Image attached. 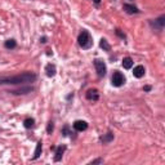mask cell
<instances>
[{
  "label": "cell",
  "instance_id": "1",
  "mask_svg": "<svg viewBox=\"0 0 165 165\" xmlns=\"http://www.w3.org/2000/svg\"><path fill=\"white\" fill-rule=\"evenodd\" d=\"M36 79H38L36 74L26 71L14 76H0V85H23V84L34 83Z\"/></svg>",
  "mask_w": 165,
  "mask_h": 165
},
{
  "label": "cell",
  "instance_id": "2",
  "mask_svg": "<svg viewBox=\"0 0 165 165\" xmlns=\"http://www.w3.org/2000/svg\"><path fill=\"white\" fill-rule=\"evenodd\" d=\"M77 43H79V45L81 46L83 49L86 51V49H90L93 46V38L86 30H83L81 32H80L79 38H77Z\"/></svg>",
  "mask_w": 165,
  "mask_h": 165
},
{
  "label": "cell",
  "instance_id": "3",
  "mask_svg": "<svg viewBox=\"0 0 165 165\" xmlns=\"http://www.w3.org/2000/svg\"><path fill=\"white\" fill-rule=\"evenodd\" d=\"M150 25H151V27H152L154 30L161 31V30L164 29V26H165V15L161 14L159 18H156V20L150 21Z\"/></svg>",
  "mask_w": 165,
  "mask_h": 165
},
{
  "label": "cell",
  "instance_id": "4",
  "mask_svg": "<svg viewBox=\"0 0 165 165\" xmlns=\"http://www.w3.org/2000/svg\"><path fill=\"white\" fill-rule=\"evenodd\" d=\"M94 67L95 71H97V75L99 77H103L107 72V67H106V63L102 60H95L94 61Z\"/></svg>",
  "mask_w": 165,
  "mask_h": 165
},
{
  "label": "cell",
  "instance_id": "5",
  "mask_svg": "<svg viewBox=\"0 0 165 165\" xmlns=\"http://www.w3.org/2000/svg\"><path fill=\"white\" fill-rule=\"evenodd\" d=\"M111 81H112L114 86H117V88H119V86H121L124 83H125V76H124L121 72H119V71H115Z\"/></svg>",
  "mask_w": 165,
  "mask_h": 165
},
{
  "label": "cell",
  "instance_id": "6",
  "mask_svg": "<svg viewBox=\"0 0 165 165\" xmlns=\"http://www.w3.org/2000/svg\"><path fill=\"white\" fill-rule=\"evenodd\" d=\"M66 145H61L58 147H54L55 150V154H54V161H61L62 160V156H63L65 151H66Z\"/></svg>",
  "mask_w": 165,
  "mask_h": 165
},
{
  "label": "cell",
  "instance_id": "7",
  "mask_svg": "<svg viewBox=\"0 0 165 165\" xmlns=\"http://www.w3.org/2000/svg\"><path fill=\"white\" fill-rule=\"evenodd\" d=\"M74 129H75L76 132H84V130L88 129V123L84 120H76L75 123H74Z\"/></svg>",
  "mask_w": 165,
  "mask_h": 165
},
{
  "label": "cell",
  "instance_id": "8",
  "mask_svg": "<svg viewBox=\"0 0 165 165\" xmlns=\"http://www.w3.org/2000/svg\"><path fill=\"white\" fill-rule=\"evenodd\" d=\"M146 74V70L145 67L142 66V65H138V66L134 67V70H133V75H134V77H137V79H141V77L145 76Z\"/></svg>",
  "mask_w": 165,
  "mask_h": 165
},
{
  "label": "cell",
  "instance_id": "9",
  "mask_svg": "<svg viewBox=\"0 0 165 165\" xmlns=\"http://www.w3.org/2000/svg\"><path fill=\"white\" fill-rule=\"evenodd\" d=\"M85 95L86 99H89V101H98L99 99V93L97 89H89Z\"/></svg>",
  "mask_w": 165,
  "mask_h": 165
},
{
  "label": "cell",
  "instance_id": "10",
  "mask_svg": "<svg viewBox=\"0 0 165 165\" xmlns=\"http://www.w3.org/2000/svg\"><path fill=\"white\" fill-rule=\"evenodd\" d=\"M45 74H46V76L48 77H53L57 74V67H55V65H53V63H48L45 66Z\"/></svg>",
  "mask_w": 165,
  "mask_h": 165
},
{
  "label": "cell",
  "instance_id": "11",
  "mask_svg": "<svg viewBox=\"0 0 165 165\" xmlns=\"http://www.w3.org/2000/svg\"><path fill=\"white\" fill-rule=\"evenodd\" d=\"M123 9L128 14H137V13H139L138 8H137L136 5H133V4H124Z\"/></svg>",
  "mask_w": 165,
  "mask_h": 165
},
{
  "label": "cell",
  "instance_id": "12",
  "mask_svg": "<svg viewBox=\"0 0 165 165\" xmlns=\"http://www.w3.org/2000/svg\"><path fill=\"white\" fill-rule=\"evenodd\" d=\"M32 90H34L32 86H27V88H21V89L12 90L11 93H13V94H27V93H31Z\"/></svg>",
  "mask_w": 165,
  "mask_h": 165
},
{
  "label": "cell",
  "instance_id": "13",
  "mask_svg": "<svg viewBox=\"0 0 165 165\" xmlns=\"http://www.w3.org/2000/svg\"><path fill=\"white\" fill-rule=\"evenodd\" d=\"M112 139H114V134L111 132H107L103 137H101V139H99V141L103 143V145H106V143H110Z\"/></svg>",
  "mask_w": 165,
  "mask_h": 165
},
{
  "label": "cell",
  "instance_id": "14",
  "mask_svg": "<svg viewBox=\"0 0 165 165\" xmlns=\"http://www.w3.org/2000/svg\"><path fill=\"white\" fill-rule=\"evenodd\" d=\"M133 63H134V62H133V60H132L130 57H125V58L123 60V67L126 68V70L132 68V67H133Z\"/></svg>",
  "mask_w": 165,
  "mask_h": 165
},
{
  "label": "cell",
  "instance_id": "15",
  "mask_svg": "<svg viewBox=\"0 0 165 165\" xmlns=\"http://www.w3.org/2000/svg\"><path fill=\"white\" fill-rule=\"evenodd\" d=\"M41 150H43V143L41 141H39L38 142V145H36V148H35V152H34V160H36L39 156H40V154H41Z\"/></svg>",
  "mask_w": 165,
  "mask_h": 165
},
{
  "label": "cell",
  "instance_id": "16",
  "mask_svg": "<svg viewBox=\"0 0 165 165\" xmlns=\"http://www.w3.org/2000/svg\"><path fill=\"white\" fill-rule=\"evenodd\" d=\"M23 125L26 129H31V128H34V125H35V120H34L32 117H27V119L23 121Z\"/></svg>",
  "mask_w": 165,
  "mask_h": 165
},
{
  "label": "cell",
  "instance_id": "17",
  "mask_svg": "<svg viewBox=\"0 0 165 165\" xmlns=\"http://www.w3.org/2000/svg\"><path fill=\"white\" fill-rule=\"evenodd\" d=\"M99 46H101L103 51H106V52H110L111 51V46H110V44L107 43V40L106 39H102L101 40V43H99Z\"/></svg>",
  "mask_w": 165,
  "mask_h": 165
},
{
  "label": "cell",
  "instance_id": "18",
  "mask_svg": "<svg viewBox=\"0 0 165 165\" xmlns=\"http://www.w3.org/2000/svg\"><path fill=\"white\" fill-rule=\"evenodd\" d=\"M4 46L7 49H14L15 46H17V43H15V40L11 39V40H7V41L4 43Z\"/></svg>",
  "mask_w": 165,
  "mask_h": 165
},
{
  "label": "cell",
  "instance_id": "19",
  "mask_svg": "<svg viewBox=\"0 0 165 165\" xmlns=\"http://www.w3.org/2000/svg\"><path fill=\"white\" fill-rule=\"evenodd\" d=\"M53 130H54V125H53L52 121H49V123H48V126H46V132H48V134H52Z\"/></svg>",
  "mask_w": 165,
  "mask_h": 165
},
{
  "label": "cell",
  "instance_id": "20",
  "mask_svg": "<svg viewBox=\"0 0 165 165\" xmlns=\"http://www.w3.org/2000/svg\"><path fill=\"white\" fill-rule=\"evenodd\" d=\"M116 35L119 36V38H121L123 40H125V38H126V36H125V34H123V32H121V30H119V29L116 30Z\"/></svg>",
  "mask_w": 165,
  "mask_h": 165
},
{
  "label": "cell",
  "instance_id": "21",
  "mask_svg": "<svg viewBox=\"0 0 165 165\" xmlns=\"http://www.w3.org/2000/svg\"><path fill=\"white\" fill-rule=\"evenodd\" d=\"M103 163V160H102V159H97V160H93V161H90V165H94V164H102Z\"/></svg>",
  "mask_w": 165,
  "mask_h": 165
},
{
  "label": "cell",
  "instance_id": "22",
  "mask_svg": "<svg viewBox=\"0 0 165 165\" xmlns=\"http://www.w3.org/2000/svg\"><path fill=\"white\" fill-rule=\"evenodd\" d=\"M62 133H63V136H68V134H70V132H68V128L65 126L63 128V132H62Z\"/></svg>",
  "mask_w": 165,
  "mask_h": 165
},
{
  "label": "cell",
  "instance_id": "23",
  "mask_svg": "<svg viewBox=\"0 0 165 165\" xmlns=\"http://www.w3.org/2000/svg\"><path fill=\"white\" fill-rule=\"evenodd\" d=\"M143 90H146V92H150V90H151V86H145V88H143Z\"/></svg>",
  "mask_w": 165,
  "mask_h": 165
},
{
  "label": "cell",
  "instance_id": "24",
  "mask_svg": "<svg viewBox=\"0 0 165 165\" xmlns=\"http://www.w3.org/2000/svg\"><path fill=\"white\" fill-rule=\"evenodd\" d=\"M45 40H46V38H43V39H40V41H41V43H46Z\"/></svg>",
  "mask_w": 165,
  "mask_h": 165
},
{
  "label": "cell",
  "instance_id": "25",
  "mask_svg": "<svg viewBox=\"0 0 165 165\" xmlns=\"http://www.w3.org/2000/svg\"><path fill=\"white\" fill-rule=\"evenodd\" d=\"M93 1H94L95 4H99V3H101V0H93Z\"/></svg>",
  "mask_w": 165,
  "mask_h": 165
}]
</instances>
